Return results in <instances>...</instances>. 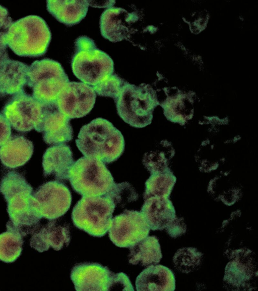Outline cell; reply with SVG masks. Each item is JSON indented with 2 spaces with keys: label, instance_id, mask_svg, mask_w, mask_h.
<instances>
[{
  "label": "cell",
  "instance_id": "obj_22",
  "mask_svg": "<svg viewBox=\"0 0 258 291\" xmlns=\"http://www.w3.org/2000/svg\"><path fill=\"white\" fill-rule=\"evenodd\" d=\"M48 12L57 21L68 26L79 23L86 16L88 1H47Z\"/></svg>",
  "mask_w": 258,
  "mask_h": 291
},
{
  "label": "cell",
  "instance_id": "obj_6",
  "mask_svg": "<svg viewBox=\"0 0 258 291\" xmlns=\"http://www.w3.org/2000/svg\"><path fill=\"white\" fill-rule=\"evenodd\" d=\"M69 82L62 66L55 60H36L29 67L27 84L32 90V96L43 104L56 102Z\"/></svg>",
  "mask_w": 258,
  "mask_h": 291
},
{
  "label": "cell",
  "instance_id": "obj_3",
  "mask_svg": "<svg viewBox=\"0 0 258 291\" xmlns=\"http://www.w3.org/2000/svg\"><path fill=\"white\" fill-rule=\"evenodd\" d=\"M71 67L75 76L91 87L98 84L114 71L112 59L86 36H79L75 42Z\"/></svg>",
  "mask_w": 258,
  "mask_h": 291
},
{
  "label": "cell",
  "instance_id": "obj_13",
  "mask_svg": "<svg viewBox=\"0 0 258 291\" xmlns=\"http://www.w3.org/2000/svg\"><path fill=\"white\" fill-rule=\"evenodd\" d=\"M138 19L135 12L130 13L121 8L110 7L100 16L101 34L113 42L128 39L132 32V26Z\"/></svg>",
  "mask_w": 258,
  "mask_h": 291
},
{
  "label": "cell",
  "instance_id": "obj_11",
  "mask_svg": "<svg viewBox=\"0 0 258 291\" xmlns=\"http://www.w3.org/2000/svg\"><path fill=\"white\" fill-rule=\"evenodd\" d=\"M96 93L90 85L82 82L69 81L59 93L56 104L69 119L85 116L93 109Z\"/></svg>",
  "mask_w": 258,
  "mask_h": 291
},
{
  "label": "cell",
  "instance_id": "obj_14",
  "mask_svg": "<svg viewBox=\"0 0 258 291\" xmlns=\"http://www.w3.org/2000/svg\"><path fill=\"white\" fill-rule=\"evenodd\" d=\"M111 272L100 264L84 262L72 269L70 277L77 291L108 290Z\"/></svg>",
  "mask_w": 258,
  "mask_h": 291
},
{
  "label": "cell",
  "instance_id": "obj_21",
  "mask_svg": "<svg viewBox=\"0 0 258 291\" xmlns=\"http://www.w3.org/2000/svg\"><path fill=\"white\" fill-rule=\"evenodd\" d=\"M33 150V143L25 137L12 135L0 147V160L9 168L21 167L30 159Z\"/></svg>",
  "mask_w": 258,
  "mask_h": 291
},
{
  "label": "cell",
  "instance_id": "obj_33",
  "mask_svg": "<svg viewBox=\"0 0 258 291\" xmlns=\"http://www.w3.org/2000/svg\"><path fill=\"white\" fill-rule=\"evenodd\" d=\"M111 290L134 291V289L126 274L112 272L108 288V290Z\"/></svg>",
  "mask_w": 258,
  "mask_h": 291
},
{
  "label": "cell",
  "instance_id": "obj_20",
  "mask_svg": "<svg viewBox=\"0 0 258 291\" xmlns=\"http://www.w3.org/2000/svg\"><path fill=\"white\" fill-rule=\"evenodd\" d=\"M136 287L138 291H173L175 289L174 273L162 265H151L137 276Z\"/></svg>",
  "mask_w": 258,
  "mask_h": 291
},
{
  "label": "cell",
  "instance_id": "obj_5",
  "mask_svg": "<svg viewBox=\"0 0 258 291\" xmlns=\"http://www.w3.org/2000/svg\"><path fill=\"white\" fill-rule=\"evenodd\" d=\"M115 205L106 196H83L73 208L74 225L89 234L102 237L108 232Z\"/></svg>",
  "mask_w": 258,
  "mask_h": 291
},
{
  "label": "cell",
  "instance_id": "obj_32",
  "mask_svg": "<svg viewBox=\"0 0 258 291\" xmlns=\"http://www.w3.org/2000/svg\"><path fill=\"white\" fill-rule=\"evenodd\" d=\"M8 10L0 5V49L6 50V36L13 23Z\"/></svg>",
  "mask_w": 258,
  "mask_h": 291
},
{
  "label": "cell",
  "instance_id": "obj_23",
  "mask_svg": "<svg viewBox=\"0 0 258 291\" xmlns=\"http://www.w3.org/2000/svg\"><path fill=\"white\" fill-rule=\"evenodd\" d=\"M129 248L128 262L133 265H156L162 258L159 239L154 235L147 236Z\"/></svg>",
  "mask_w": 258,
  "mask_h": 291
},
{
  "label": "cell",
  "instance_id": "obj_17",
  "mask_svg": "<svg viewBox=\"0 0 258 291\" xmlns=\"http://www.w3.org/2000/svg\"><path fill=\"white\" fill-rule=\"evenodd\" d=\"M32 235L30 245L39 252L47 251L51 247L59 251L67 247L70 243L69 226L55 220H49Z\"/></svg>",
  "mask_w": 258,
  "mask_h": 291
},
{
  "label": "cell",
  "instance_id": "obj_1",
  "mask_svg": "<svg viewBox=\"0 0 258 291\" xmlns=\"http://www.w3.org/2000/svg\"><path fill=\"white\" fill-rule=\"evenodd\" d=\"M76 143L85 157L98 159L104 164L117 160L124 149V140L120 131L102 118L82 126Z\"/></svg>",
  "mask_w": 258,
  "mask_h": 291
},
{
  "label": "cell",
  "instance_id": "obj_4",
  "mask_svg": "<svg viewBox=\"0 0 258 291\" xmlns=\"http://www.w3.org/2000/svg\"><path fill=\"white\" fill-rule=\"evenodd\" d=\"M114 102L119 117L137 128L144 127L151 123L153 111L159 104L155 92L149 85H136L126 81Z\"/></svg>",
  "mask_w": 258,
  "mask_h": 291
},
{
  "label": "cell",
  "instance_id": "obj_34",
  "mask_svg": "<svg viewBox=\"0 0 258 291\" xmlns=\"http://www.w3.org/2000/svg\"><path fill=\"white\" fill-rule=\"evenodd\" d=\"M167 233L175 238L184 234L186 230V224L182 217H177L165 228Z\"/></svg>",
  "mask_w": 258,
  "mask_h": 291
},
{
  "label": "cell",
  "instance_id": "obj_12",
  "mask_svg": "<svg viewBox=\"0 0 258 291\" xmlns=\"http://www.w3.org/2000/svg\"><path fill=\"white\" fill-rule=\"evenodd\" d=\"M35 130L42 133L43 140L48 144H65L73 138L70 119L59 110L56 102L44 104L42 118Z\"/></svg>",
  "mask_w": 258,
  "mask_h": 291
},
{
  "label": "cell",
  "instance_id": "obj_31",
  "mask_svg": "<svg viewBox=\"0 0 258 291\" xmlns=\"http://www.w3.org/2000/svg\"><path fill=\"white\" fill-rule=\"evenodd\" d=\"M124 82L123 79L113 73L98 84L92 87L98 95L110 97L115 101Z\"/></svg>",
  "mask_w": 258,
  "mask_h": 291
},
{
  "label": "cell",
  "instance_id": "obj_25",
  "mask_svg": "<svg viewBox=\"0 0 258 291\" xmlns=\"http://www.w3.org/2000/svg\"><path fill=\"white\" fill-rule=\"evenodd\" d=\"M176 181L175 176L169 168L161 172L151 174L145 182L144 200L151 197L169 198Z\"/></svg>",
  "mask_w": 258,
  "mask_h": 291
},
{
  "label": "cell",
  "instance_id": "obj_35",
  "mask_svg": "<svg viewBox=\"0 0 258 291\" xmlns=\"http://www.w3.org/2000/svg\"><path fill=\"white\" fill-rule=\"evenodd\" d=\"M11 126L4 115L0 113V146L3 145L11 136Z\"/></svg>",
  "mask_w": 258,
  "mask_h": 291
},
{
  "label": "cell",
  "instance_id": "obj_24",
  "mask_svg": "<svg viewBox=\"0 0 258 291\" xmlns=\"http://www.w3.org/2000/svg\"><path fill=\"white\" fill-rule=\"evenodd\" d=\"M161 105L166 117L172 122L183 125L192 117L191 100L185 94L177 93L168 98Z\"/></svg>",
  "mask_w": 258,
  "mask_h": 291
},
{
  "label": "cell",
  "instance_id": "obj_27",
  "mask_svg": "<svg viewBox=\"0 0 258 291\" xmlns=\"http://www.w3.org/2000/svg\"><path fill=\"white\" fill-rule=\"evenodd\" d=\"M7 231L0 234V260L14 262L21 255L24 241L23 236L6 224Z\"/></svg>",
  "mask_w": 258,
  "mask_h": 291
},
{
  "label": "cell",
  "instance_id": "obj_10",
  "mask_svg": "<svg viewBox=\"0 0 258 291\" xmlns=\"http://www.w3.org/2000/svg\"><path fill=\"white\" fill-rule=\"evenodd\" d=\"M32 196L41 216L48 220L63 216L71 205L72 195L70 189L57 180L43 183Z\"/></svg>",
  "mask_w": 258,
  "mask_h": 291
},
{
  "label": "cell",
  "instance_id": "obj_15",
  "mask_svg": "<svg viewBox=\"0 0 258 291\" xmlns=\"http://www.w3.org/2000/svg\"><path fill=\"white\" fill-rule=\"evenodd\" d=\"M251 252L235 251L225 269L223 282L225 286L232 290L246 289L257 276V270L250 255Z\"/></svg>",
  "mask_w": 258,
  "mask_h": 291
},
{
  "label": "cell",
  "instance_id": "obj_8",
  "mask_svg": "<svg viewBox=\"0 0 258 291\" xmlns=\"http://www.w3.org/2000/svg\"><path fill=\"white\" fill-rule=\"evenodd\" d=\"M43 111L44 104L23 91L8 101L2 112L14 129L25 132L37 129Z\"/></svg>",
  "mask_w": 258,
  "mask_h": 291
},
{
  "label": "cell",
  "instance_id": "obj_29",
  "mask_svg": "<svg viewBox=\"0 0 258 291\" xmlns=\"http://www.w3.org/2000/svg\"><path fill=\"white\" fill-rule=\"evenodd\" d=\"M162 149L149 151L143 157V163L151 174L163 172L168 169L170 157H172L169 145L162 146Z\"/></svg>",
  "mask_w": 258,
  "mask_h": 291
},
{
  "label": "cell",
  "instance_id": "obj_19",
  "mask_svg": "<svg viewBox=\"0 0 258 291\" xmlns=\"http://www.w3.org/2000/svg\"><path fill=\"white\" fill-rule=\"evenodd\" d=\"M140 212L150 229L162 230L176 217L169 198L151 197L146 200Z\"/></svg>",
  "mask_w": 258,
  "mask_h": 291
},
{
  "label": "cell",
  "instance_id": "obj_16",
  "mask_svg": "<svg viewBox=\"0 0 258 291\" xmlns=\"http://www.w3.org/2000/svg\"><path fill=\"white\" fill-rule=\"evenodd\" d=\"M29 67L24 63L10 59L6 50H0V98L24 91Z\"/></svg>",
  "mask_w": 258,
  "mask_h": 291
},
{
  "label": "cell",
  "instance_id": "obj_7",
  "mask_svg": "<svg viewBox=\"0 0 258 291\" xmlns=\"http://www.w3.org/2000/svg\"><path fill=\"white\" fill-rule=\"evenodd\" d=\"M69 180L73 189L83 197L104 196L114 183L103 162L85 156L74 163Z\"/></svg>",
  "mask_w": 258,
  "mask_h": 291
},
{
  "label": "cell",
  "instance_id": "obj_36",
  "mask_svg": "<svg viewBox=\"0 0 258 291\" xmlns=\"http://www.w3.org/2000/svg\"><path fill=\"white\" fill-rule=\"evenodd\" d=\"M89 6L96 7V8H104L107 7L109 8L112 7V6L115 3V1H101V4H100L98 1H88Z\"/></svg>",
  "mask_w": 258,
  "mask_h": 291
},
{
  "label": "cell",
  "instance_id": "obj_28",
  "mask_svg": "<svg viewBox=\"0 0 258 291\" xmlns=\"http://www.w3.org/2000/svg\"><path fill=\"white\" fill-rule=\"evenodd\" d=\"M203 255L194 247L179 249L173 257L175 268L179 272L188 273L198 268L202 263Z\"/></svg>",
  "mask_w": 258,
  "mask_h": 291
},
{
  "label": "cell",
  "instance_id": "obj_26",
  "mask_svg": "<svg viewBox=\"0 0 258 291\" xmlns=\"http://www.w3.org/2000/svg\"><path fill=\"white\" fill-rule=\"evenodd\" d=\"M208 191L215 199L221 200L227 206L234 204L241 196L239 186L222 176L215 177L210 181Z\"/></svg>",
  "mask_w": 258,
  "mask_h": 291
},
{
  "label": "cell",
  "instance_id": "obj_9",
  "mask_svg": "<svg viewBox=\"0 0 258 291\" xmlns=\"http://www.w3.org/2000/svg\"><path fill=\"white\" fill-rule=\"evenodd\" d=\"M150 230L140 212L125 210L112 218L108 235L117 247L130 248L148 236Z\"/></svg>",
  "mask_w": 258,
  "mask_h": 291
},
{
  "label": "cell",
  "instance_id": "obj_2",
  "mask_svg": "<svg viewBox=\"0 0 258 291\" xmlns=\"http://www.w3.org/2000/svg\"><path fill=\"white\" fill-rule=\"evenodd\" d=\"M51 38L44 20L29 15L13 22L6 36V44L18 56L36 57L45 54Z\"/></svg>",
  "mask_w": 258,
  "mask_h": 291
},
{
  "label": "cell",
  "instance_id": "obj_18",
  "mask_svg": "<svg viewBox=\"0 0 258 291\" xmlns=\"http://www.w3.org/2000/svg\"><path fill=\"white\" fill-rule=\"evenodd\" d=\"M74 163L69 146L61 144L51 146L43 156V175L45 177L52 176L57 181L68 180L69 171Z\"/></svg>",
  "mask_w": 258,
  "mask_h": 291
},
{
  "label": "cell",
  "instance_id": "obj_30",
  "mask_svg": "<svg viewBox=\"0 0 258 291\" xmlns=\"http://www.w3.org/2000/svg\"><path fill=\"white\" fill-rule=\"evenodd\" d=\"M115 204L121 208L138 199V195L134 188L127 182L114 183L108 192L105 195Z\"/></svg>",
  "mask_w": 258,
  "mask_h": 291
}]
</instances>
